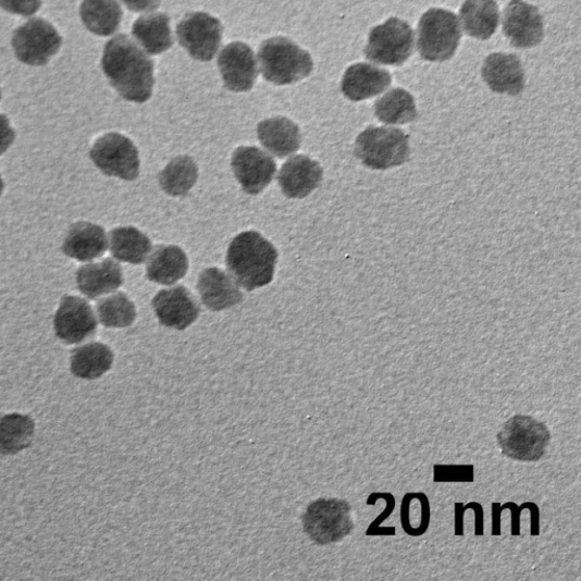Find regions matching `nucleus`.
Segmentation results:
<instances>
[{
    "instance_id": "29",
    "label": "nucleus",
    "mask_w": 581,
    "mask_h": 581,
    "mask_svg": "<svg viewBox=\"0 0 581 581\" xmlns=\"http://www.w3.org/2000/svg\"><path fill=\"white\" fill-rule=\"evenodd\" d=\"M35 421L30 416H0V455H16L29 447L35 438Z\"/></svg>"
},
{
    "instance_id": "34",
    "label": "nucleus",
    "mask_w": 581,
    "mask_h": 581,
    "mask_svg": "<svg viewBox=\"0 0 581 581\" xmlns=\"http://www.w3.org/2000/svg\"><path fill=\"white\" fill-rule=\"evenodd\" d=\"M379 499H385L386 502V509L385 511L380 515L375 521L371 523V526L368 527V530L366 532L367 536H395L396 530L395 527H384L381 528V523L388 518L396 505L395 497L392 493L384 492V493H372L369 495L367 499L368 506H375L378 504Z\"/></svg>"
},
{
    "instance_id": "30",
    "label": "nucleus",
    "mask_w": 581,
    "mask_h": 581,
    "mask_svg": "<svg viewBox=\"0 0 581 581\" xmlns=\"http://www.w3.org/2000/svg\"><path fill=\"white\" fill-rule=\"evenodd\" d=\"M111 252L120 261L140 265L151 250L149 237L136 227H118L110 235Z\"/></svg>"
},
{
    "instance_id": "19",
    "label": "nucleus",
    "mask_w": 581,
    "mask_h": 581,
    "mask_svg": "<svg viewBox=\"0 0 581 581\" xmlns=\"http://www.w3.org/2000/svg\"><path fill=\"white\" fill-rule=\"evenodd\" d=\"M198 290L202 304L214 311L234 307L244 299L239 284L218 268H209L201 272Z\"/></svg>"
},
{
    "instance_id": "37",
    "label": "nucleus",
    "mask_w": 581,
    "mask_h": 581,
    "mask_svg": "<svg viewBox=\"0 0 581 581\" xmlns=\"http://www.w3.org/2000/svg\"><path fill=\"white\" fill-rule=\"evenodd\" d=\"M41 4L42 0H0V8L4 11L23 16L36 14Z\"/></svg>"
},
{
    "instance_id": "36",
    "label": "nucleus",
    "mask_w": 581,
    "mask_h": 581,
    "mask_svg": "<svg viewBox=\"0 0 581 581\" xmlns=\"http://www.w3.org/2000/svg\"><path fill=\"white\" fill-rule=\"evenodd\" d=\"M415 499H419L421 504V523L418 528L411 524L406 528L405 533L411 537H419L425 535L431 523V505L430 499L425 493H415Z\"/></svg>"
},
{
    "instance_id": "39",
    "label": "nucleus",
    "mask_w": 581,
    "mask_h": 581,
    "mask_svg": "<svg viewBox=\"0 0 581 581\" xmlns=\"http://www.w3.org/2000/svg\"><path fill=\"white\" fill-rule=\"evenodd\" d=\"M534 502H524V504H522L520 507H518L515 502H507V504H505L504 506H500V510L502 511H505V510H511L512 512V531H511V534L512 536H520L521 532H520V517H521V512L526 509L530 510L533 506H534Z\"/></svg>"
},
{
    "instance_id": "3",
    "label": "nucleus",
    "mask_w": 581,
    "mask_h": 581,
    "mask_svg": "<svg viewBox=\"0 0 581 581\" xmlns=\"http://www.w3.org/2000/svg\"><path fill=\"white\" fill-rule=\"evenodd\" d=\"M258 59L262 76L277 86L299 83L313 70L309 52L284 37L263 41L258 51Z\"/></svg>"
},
{
    "instance_id": "24",
    "label": "nucleus",
    "mask_w": 581,
    "mask_h": 581,
    "mask_svg": "<svg viewBox=\"0 0 581 581\" xmlns=\"http://www.w3.org/2000/svg\"><path fill=\"white\" fill-rule=\"evenodd\" d=\"M188 270V257L176 246L157 247L147 259V277L158 284L173 285L186 276Z\"/></svg>"
},
{
    "instance_id": "5",
    "label": "nucleus",
    "mask_w": 581,
    "mask_h": 581,
    "mask_svg": "<svg viewBox=\"0 0 581 581\" xmlns=\"http://www.w3.org/2000/svg\"><path fill=\"white\" fill-rule=\"evenodd\" d=\"M355 151L367 168L388 170L409 160V137L400 128L371 126L357 138Z\"/></svg>"
},
{
    "instance_id": "10",
    "label": "nucleus",
    "mask_w": 581,
    "mask_h": 581,
    "mask_svg": "<svg viewBox=\"0 0 581 581\" xmlns=\"http://www.w3.org/2000/svg\"><path fill=\"white\" fill-rule=\"evenodd\" d=\"M95 165L106 175L134 181L139 176V151L134 143L120 134L99 138L90 151Z\"/></svg>"
},
{
    "instance_id": "31",
    "label": "nucleus",
    "mask_w": 581,
    "mask_h": 581,
    "mask_svg": "<svg viewBox=\"0 0 581 581\" xmlns=\"http://www.w3.org/2000/svg\"><path fill=\"white\" fill-rule=\"evenodd\" d=\"M198 166L189 156H178L162 171V189L172 197L187 196L196 186Z\"/></svg>"
},
{
    "instance_id": "43",
    "label": "nucleus",
    "mask_w": 581,
    "mask_h": 581,
    "mask_svg": "<svg viewBox=\"0 0 581 581\" xmlns=\"http://www.w3.org/2000/svg\"><path fill=\"white\" fill-rule=\"evenodd\" d=\"M500 505L497 504V502H494L492 504V518H493V526H492V535L493 536H500V516H502Z\"/></svg>"
},
{
    "instance_id": "11",
    "label": "nucleus",
    "mask_w": 581,
    "mask_h": 581,
    "mask_svg": "<svg viewBox=\"0 0 581 581\" xmlns=\"http://www.w3.org/2000/svg\"><path fill=\"white\" fill-rule=\"evenodd\" d=\"M180 45L197 61L210 62L217 55L223 37L219 18L196 12L184 17L176 28Z\"/></svg>"
},
{
    "instance_id": "32",
    "label": "nucleus",
    "mask_w": 581,
    "mask_h": 581,
    "mask_svg": "<svg viewBox=\"0 0 581 581\" xmlns=\"http://www.w3.org/2000/svg\"><path fill=\"white\" fill-rule=\"evenodd\" d=\"M375 115L386 124H407L417 119L415 98L405 89H393L375 103Z\"/></svg>"
},
{
    "instance_id": "1",
    "label": "nucleus",
    "mask_w": 581,
    "mask_h": 581,
    "mask_svg": "<svg viewBox=\"0 0 581 581\" xmlns=\"http://www.w3.org/2000/svg\"><path fill=\"white\" fill-rule=\"evenodd\" d=\"M101 66L111 86L125 100L143 103L151 98L153 62L128 36L119 35L106 44Z\"/></svg>"
},
{
    "instance_id": "13",
    "label": "nucleus",
    "mask_w": 581,
    "mask_h": 581,
    "mask_svg": "<svg viewBox=\"0 0 581 581\" xmlns=\"http://www.w3.org/2000/svg\"><path fill=\"white\" fill-rule=\"evenodd\" d=\"M152 308L164 326L178 331L193 325L200 313L197 300L183 285L160 290L152 299Z\"/></svg>"
},
{
    "instance_id": "12",
    "label": "nucleus",
    "mask_w": 581,
    "mask_h": 581,
    "mask_svg": "<svg viewBox=\"0 0 581 581\" xmlns=\"http://www.w3.org/2000/svg\"><path fill=\"white\" fill-rule=\"evenodd\" d=\"M231 164L243 189L252 196L265 190L276 174L273 158L256 147L237 148L232 156Z\"/></svg>"
},
{
    "instance_id": "28",
    "label": "nucleus",
    "mask_w": 581,
    "mask_h": 581,
    "mask_svg": "<svg viewBox=\"0 0 581 581\" xmlns=\"http://www.w3.org/2000/svg\"><path fill=\"white\" fill-rule=\"evenodd\" d=\"M81 15L90 33L109 37L119 30L123 12L116 0H85Z\"/></svg>"
},
{
    "instance_id": "18",
    "label": "nucleus",
    "mask_w": 581,
    "mask_h": 581,
    "mask_svg": "<svg viewBox=\"0 0 581 581\" xmlns=\"http://www.w3.org/2000/svg\"><path fill=\"white\" fill-rule=\"evenodd\" d=\"M482 75L489 88L496 94L518 96L523 91V66L514 54L494 52L486 58Z\"/></svg>"
},
{
    "instance_id": "14",
    "label": "nucleus",
    "mask_w": 581,
    "mask_h": 581,
    "mask_svg": "<svg viewBox=\"0 0 581 581\" xmlns=\"http://www.w3.org/2000/svg\"><path fill=\"white\" fill-rule=\"evenodd\" d=\"M504 33L517 48L539 46L544 37V21L536 7L511 0L504 12Z\"/></svg>"
},
{
    "instance_id": "22",
    "label": "nucleus",
    "mask_w": 581,
    "mask_h": 581,
    "mask_svg": "<svg viewBox=\"0 0 581 581\" xmlns=\"http://www.w3.org/2000/svg\"><path fill=\"white\" fill-rule=\"evenodd\" d=\"M108 247V235L103 227L89 222H81L69 230L63 251L77 261H91L101 257Z\"/></svg>"
},
{
    "instance_id": "16",
    "label": "nucleus",
    "mask_w": 581,
    "mask_h": 581,
    "mask_svg": "<svg viewBox=\"0 0 581 581\" xmlns=\"http://www.w3.org/2000/svg\"><path fill=\"white\" fill-rule=\"evenodd\" d=\"M219 67L225 87L234 92L250 91L258 76L252 49L244 42L227 45L220 54Z\"/></svg>"
},
{
    "instance_id": "44",
    "label": "nucleus",
    "mask_w": 581,
    "mask_h": 581,
    "mask_svg": "<svg viewBox=\"0 0 581 581\" xmlns=\"http://www.w3.org/2000/svg\"><path fill=\"white\" fill-rule=\"evenodd\" d=\"M4 191V181L2 178V175H0V196L3 195Z\"/></svg>"
},
{
    "instance_id": "20",
    "label": "nucleus",
    "mask_w": 581,
    "mask_h": 581,
    "mask_svg": "<svg viewBox=\"0 0 581 581\" xmlns=\"http://www.w3.org/2000/svg\"><path fill=\"white\" fill-rule=\"evenodd\" d=\"M391 84L392 76L388 71L372 64L358 63L343 75L341 89L348 99L361 101L381 95Z\"/></svg>"
},
{
    "instance_id": "26",
    "label": "nucleus",
    "mask_w": 581,
    "mask_h": 581,
    "mask_svg": "<svg viewBox=\"0 0 581 581\" xmlns=\"http://www.w3.org/2000/svg\"><path fill=\"white\" fill-rule=\"evenodd\" d=\"M132 35L150 55H160L173 46L170 17L163 13L149 14L138 18Z\"/></svg>"
},
{
    "instance_id": "42",
    "label": "nucleus",
    "mask_w": 581,
    "mask_h": 581,
    "mask_svg": "<svg viewBox=\"0 0 581 581\" xmlns=\"http://www.w3.org/2000/svg\"><path fill=\"white\" fill-rule=\"evenodd\" d=\"M456 514H455V534L456 536H463L465 530H463V516L465 512L468 510L467 506H463L460 504V502H457L455 505Z\"/></svg>"
},
{
    "instance_id": "17",
    "label": "nucleus",
    "mask_w": 581,
    "mask_h": 581,
    "mask_svg": "<svg viewBox=\"0 0 581 581\" xmlns=\"http://www.w3.org/2000/svg\"><path fill=\"white\" fill-rule=\"evenodd\" d=\"M323 169L310 157L298 154L284 163L279 173V183L288 198H305L320 187Z\"/></svg>"
},
{
    "instance_id": "33",
    "label": "nucleus",
    "mask_w": 581,
    "mask_h": 581,
    "mask_svg": "<svg viewBox=\"0 0 581 581\" xmlns=\"http://www.w3.org/2000/svg\"><path fill=\"white\" fill-rule=\"evenodd\" d=\"M100 323L106 327L124 329L135 323L137 309L125 294H116L97 304Z\"/></svg>"
},
{
    "instance_id": "45",
    "label": "nucleus",
    "mask_w": 581,
    "mask_h": 581,
    "mask_svg": "<svg viewBox=\"0 0 581 581\" xmlns=\"http://www.w3.org/2000/svg\"><path fill=\"white\" fill-rule=\"evenodd\" d=\"M0 100H2V89H0Z\"/></svg>"
},
{
    "instance_id": "41",
    "label": "nucleus",
    "mask_w": 581,
    "mask_h": 581,
    "mask_svg": "<svg viewBox=\"0 0 581 581\" xmlns=\"http://www.w3.org/2000/svg\"><path fill=\"white\" fill-rule=\"evenodd\" d=\"M468 510L471 509L477 516V521H474V535L484 536V508L479 502H470L467 505Z\"/></svg>"
},
{
    "instance_id": "2",
    "label": "nucleus",
    "mask_w": 581,
    "mask_h": 581,
    "mask_svg": "<svg viewBox=\"0 0 581 581\" xmlns=\"http://www.w3.org/2000/svg\"><path fill=\"white\" fill-rule=\"evenodd\" d=\"M277 250L256 231H247L231 243L226 267L234 281L247 290L265 286L274 279Z\"/></svg>"
},
{
    "instance_id": "27",
    "label": "nucleus",
    "mask_w": 581,
    "mask_h": 581,
    "mask_svg": "<svg viewBox=\"0 0 581 581\" xmlns=\"http://www.w3.org/2000/svg\"><path fill=\"white\" fill-rule=\"evenodd\" d=\"M114 362V354L102 343H89L76 348L71 357V372L83 380H97L108 373Z\"/></svg>"
},
{
    "instance_id": "25",
    "label": "nucleus",
    "mask_w": 581,
    "mask_h": 581,
    "mask_svg": "<svg viewBox=\"0 0 581 581\" xmlns=\"http://www.w3.org/2000/svg\"><path fill=\"white\" fill-rule=\"evenodd\" d=\"M460 21L468 36L480 40L490 39L499 23L495 0H466L460 10Z\"/></svg>"
},
{
    "instance_id": "15",
    "label": "nucleus",
    "mask_w": 581,
    "mask_h": 581,
    "mask_svg": "<svg viewBox=\"0 0 581 581\" xmlns=\"http://www.w3.org/2000/svg\"><path fill=\"white\" fill-rule=\"evenodd\" d=\"M57 335L67 345H76L97 331V320L91 306L83 298L65 296L55 314Z\"/></svg>"
},
{
    "instance_id": "9",
    "label": "nucleus",
    "mask_w": 581,
    "mask_h": 581,
    "mask_svg": "<svg viewBox=\"0 0 581 581\" xmlns=\"http://www.w3.org/2000/svg\"><path fill=\"white\" fill-rule=\"evenodd\" d=\"M62 42L54 26L42 18H33L21 25L12 40L16 59L32 66L46 65L58 54Z\"/></svg>"
},
{
    "instance_id": "7",
    "label": "nucleus",
    "mask_w": 581,
    "mask_h": 581,
    "mask_svg": "<svg viewBox=\"0 0 581 581\" xmlns=\"http://www.w3.org/2000/svg\"><path fill=\"white\" fill-rule=\"evenodd\" d=\"M304 530L311 541L327 545L342 541L354 531L351 506L346 499L319 498L302 517Z\"/></svg>"
},
{
    "instance_id": "38",
    "label": "nucleus",
    "mask_w": 581,
    "mask_h": 581,
    "mask_svg": "<svg viewBox=\"0 0 581 581\" xmlns=\"http://www.w3.org/2000/svg\"><path fill=\"white\" fill-rule=\"evenodd\" d=\"M15 140V131L10 120L0 114V156L4 154Z\"/></svg>"
},
{
    "instance_id": "35",
    "label": "nucleus",
    "mask_w": 581,
    "mask_h": 581,
    "mask_svg": "<svg viewBox=\"0 0 581 581\" xmlns=\"http://www.w3.org/2000/svg\"><path fill=\"white\" fill-rule=\"evenodd\" d=\"M435 483H473V465H434Z\"/></svg>"
},
{
    "instance_id": "23",
    "label": "nucleus",
    "mask_w": 581,
    "mask_h": 581,
    "mask_svg": "<svg viewBox=\"0 0 581 581\" xmlns=\"http://www.w3.org/2000/svg\"><path fill=\"white\" fill-rule=\"evenodd\" d=\"M257 135L261 145L280 158L297 152L301 146L299 126L282 116L260 122Z\"/></svg>"
},
{
    "instance_id": "8",
    "label": "nucleus",
    "mask_w": 581,
    "mask_h": 581,
    "mask_svg": "<svg viewBox=\"0 0 581 581\" xmlns=\"http://www.w3.org/2000/svg\"><path fill=\"white\" fill-rule=\"evenodd\" d=\"M413 46L411 26L404 20L391 17L369 33L364 55L376 64L400 66L411 58Z\"/></svg>"
},
{
    "instance_id": "40",
    "label": "nucleus",
    "mask_w": 581,
    "mask_h": 581,
    "mask_svg": "<svg viewBox=\"0 0 581 581\" xmlns=\"http://www.w3.org/2000/svg\"><path fill=\"white\" fill-rule=\"evenodd\" d=\"M121 2L132 12L150 13L161 5V0H121Z\"/></svg>"
},
{
    "instance_id": "6",
    "label": "nucleus",
    "mask_w": 581,
    "mask_h": 581,
    "mask_svg": "<svg viewBox=\"0 0 581 581\" xmlns=\"http://www.w3.org/2000/svg\"><path fill=\"white\" fill-rule=\"evenodd\" d=\"M549 442L547 427L532 416H514L497 434L502 453L517 461H539L544 457Z\"/></svg>"
},
{
    "instance_id": "4",
    "label": "nucleus",
    "mask_w": 581,
    "mask_h": 581,
    "mask_svg": "<svg viewBox=\"0 0 581 581\" xmlns=\"http://www.w3.org/2000/svg\"><path fill=\"white\" fill-rule=\"evenodd\" d=\"M461 40L457 15L443 9H431L421 16L417 48L422 60L445 62L455 57Z\"/></svg>"
},
{
    "instance_id": "21",
    "label": "nucleus",
    "mask_w": 581,
    "mask_h": 581,
    "mask_svg": "<svg viewBox=\"0 0 581 581\" xmlns=\"http://www.w3.org/2000/svg\"><path fill=\"white\" fill-rule=\"evenodd\" d=\"M76 283L87 298L95 300L119 289L124 283V277L120 263L108 258L78 269Z\"/></svg>"
}]
</instances>
